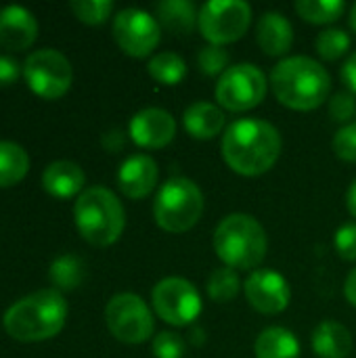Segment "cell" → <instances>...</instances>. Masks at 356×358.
Returning <instances> with one entry per match:
<instances>
[{
	"instance_id": "obj_1",
	"label": "cell",
	"mask_w": 356,
	"mask_h": 358,
	"mask_svg": "<svg viewBox=\"0 0 356 358\" xmlns=\"http://www.w3.org/2000/svg\"><path fill=\"white\" fill-rule=\"evenodd\" d=\"M281 134L264 120H235L222 134V157L227 166L241 176H260L269 172L281 155Z\"/></svg>"
},
{
	"instance_id": "obj_2",
	"label": "cell",
	"mask_w": 356,
	"mask_h": 358,
	"mask_svg": "<svg viewBox=\"0 0 356 358\" xmlns=\"http://www.w3.org/2000/svg\"><path fill=\"white\" fill-rule=\"evenodd\" d=\"M271 88L281 105L294 111H313L327 101L332 78L319 61L298 55L273 67Z\"/></svg>"
},
{
	"instance_id": "obj_3",
	"label": "cell",
	"mask_w": 356,
	"mask_h": 358,
	"mask_svg": "<svg viewBox=\"0 0 356 358\" xmlns=\"http://www.w3.org/2000/svg\"><path fill=\"white\" fill-rule=\"evenodd\" d=\"M67 319V302L57 289H40L17 300L2 319L4 331L17 342L55 338Z\"/></svg>"
},
{
	"instance_id": "obj_4",
	"label": "cell",
	"mask_w": 356,
	"mask_h": 358,
	"mask_svg": "<svg viewBox=\"0 0 356 358\" xmlns=\"http://www.w3.org/2000/svg\"><path fill=\"white\" fill-rule=\"evenodd\" d=\"M214 250L225 266L235 271L258 268L269 250L262 224L250 214H229L214 231Z\"/></svg>"
},
{
	"instance_id": "obj_5",
	"label": "cell",
	"mask_w": 356,
	"mask_h": 358,
	"mask_svg": "<svg viewBox=\"0 0 356 358\" xmlns=\"http://www.w3.org/2000/svg\"><path fill=\"white\" fill-rule=\"evenodd\" d=\"M73 218L80 235L94 248H107L115 243L126 227L124 206L105 187H90L78 195L73 206Z\"/></svg>"
},
{
	"instance_id": "obj_6",
	"label": "cell",
	"mask_w": 356,
	"mask_h": 358,
	"mask_svg": "<svg viewBox=\"0 0 356 358\" xmlns=\"http://www.w3.org/2000/svg\"><path fill=\"white\" fill-rule=\"evenodd\" d=\"M204 214V193L201 189L185 176L166 180L157 191L153 203V216L159 229L168 233H187L191 231Z\"/></svg>"
},
{
	"instance_id": "obj_7",
	"label": "cell",
	"mask_w": 356,
	"mask_h": 358,
	"mask_svg": "<svg viewBox=\"0 0 356 358\" xmlns=\"http://www.w3.org/2000/svg\"><path fill=\"white\" fill-rule=\"evenodd\" d=\"M252 25V6L243 0H210L199 8L197 27L201 36L214 44L225 46L241 40Z\"/></svg>"
},
{
	"instance_id": "obj_8",
	"label": "cell",
	"mask_w": 356,
	"mask_h": 358,
	"mask_svg": "<svg viewBox=\"0 0 356 358\" xmlns=\"http://www.w3.org/2000/svg\"><path fill=\"white\" fill-rule=\"evenodd\" d=\"M269 92V80L264 71L252 63H237L229 67L214 90L218 107L241 113L258 107Z\"/></svg>"
},
{
	"instance_id": "obj_9",
	"label": "cell",
	"mask_w": 356,
	"mask_h": 358,
	"mask_svg": "<svg viewBox=\"0 0 356 358\" xmlns=\"http://www.w3.org/2000/svg\"><path fill=\"white\" fill-rule=\"evenodd\" d=\"M155 315L174 327H187L201 315V296L197 287L183 277H166L151 289Z\"/></svg>"
},
{
	"instance_id": "obj_10",
	"label": "cell",
	"mask_w": 356,
	"mask_h": 358,
	"mask_svg": "<svg viewBox=\"0 0 356 358\" xmlns=\"http://www.w3.org/2000/svg\"><path fill=\"white\" fill-rule=\"evenodd\" d=\"M105 321L111 336L124 344H143L153 336L155 323L147 302L136 294H118L107 302Z\"/></svg>"
},
{
	"instance_id": "obj_11",
	"label": "cell",
	"mask_w": 356,
	"mask_h": 358,
	"mask_svg": "<svg viewBox=\"0 0 356 358\" xmlns=\"http://www.w3.org/2000/svg\"><path fill=\"white\" fill-rule=\"evenodd\" d=\"M23 76L27 86L42 99H61L73 80L71 63L55 48L34 50L23 63Z\"/></svg>"
},
{
	"instance_id": "obj_12",
	"label": "cell",
	"mask_w": 356,
	"mask_h": 358,
	"mask_svg": "<svg viewBox=\"0 0 356 358\" xmlns=\"http://www.w3.org/2000/svg\"><path fill=\"white\" fill-rule=\"evenodd\" d=\"M113 38L128 57L145 59L157 48L162 40V25L157 17L147 10L124 8L113 19Z\"/></svg>"
},
{
	"instance_id": "obj_13",
	"label": "cell",
	"mask_w": 356,
	"mask_h": 358,
	"mask_svg": "<svg viewBox=\"0 0 356 358\" xmlns=\"http://www.w3.org/2000/svg\"><path fill=\"white\" fill-rule=\"evenodd\" d=\"M248 304L260 315H279L290 306L292 289L287 279L271 268L250 273L243 283Z\"/></svg>"
},
{
	"instance_id": "obj_14",
	"label": "cell",
	"mask_w": 356,
	"mask_h": 358,
	"mask_svg": "<svg viewBox=\"0 0 356 358\" xmlns=\"http://www.w3.org/2000/svg\"><path fill=\"white\" fill-rule=\"evenodd\" d=\"M128 134L143 149H164L176 136V122L166 109L147 107L132 115Z\"/></svg>"
},
{
	"instance_id": "obj_15",
	"label": "cell",
	"mask_w": 356,
	"mask_h": 358,
	"mask_svg": "<svg viewBox=\"0 0 356 358\" xmlns=\"http://www.w3.org/2000/svg\"><path fill=\"white\" fill-rule=\"evenodd\" d=\"M159 170L151 155H130L118 170V187L128 199H145L157 187Z\"/></svg>"
},
{
	"instance_id": "obj_16",
	"label": "cell",
	"mask_w": 356,
	"mask_h": 358,
	"mask_svg": "<svg viewBox=\"0 0 356 358\" xmlns=\"http://www.w3.org/2000/svg\"><path fill=\"white\" fill-rule=\"evenodd\" d=\"M38 36L36 17L17 4L0 8V46L6 50H23L34 44Z\"/></svg>"
},
{
	"instance_id": "obj_17",
	"label": "cell",
	"mask_w": 356,
	"mask_h": 358,
	"mask_svg": "<svg viewBox=\"0 0 356 358\" xmlns=\"http://www.w3.org/2000/svg\"><path fill=\"white\" fill-rule=\"evenodd\" d=\"M256 40L264 55L281 57L294 44V27L285 15L277 10H266L256 23Z\"/></svg>"
},
{
	"instance_id": "obj_18",
	"label": "cell",
	"mask_w": 356,
	"mask_h": 358,
	"mask_svg": "<svg viewBox=\"0 0 356 358\" xmlns=\"http://www.w3.org/2000/svg\"><path fill=\"white\" fill-rule=\"evenodd\" d=\"M183 126L187 134H191L197 141H210L216 138L225 128V113L218 105L208 101H195L191 103L183 113Z\"/></svg>"
},
{
	"instance_id": "obj_19",
	"label": "cell",
	"mask_w": 356,
	"mask_h": 358,
	"mask_svg": "<svg viewBox=\"0 0 356 358\" xmlns=\"http://www.w3.org/2000/svg\"><path fill=\"white\" fill-rule=\"evenodd\" d=\"M84 182H86V176H84L82 168L67 159L52 162L42 172L44 191L57 199H69V197L78 195L84 189Z\"/></svg>"
},
{
	"instance_id": "obj_20",
	"label": "cell",
	"mask_w": 356,
	"mask_h": 358,
	"mask_svg": "<svg viewBox=\"0 0 356 358\" xmlns=\"http://www.w3.org/2000/svg\"><path fill=\"white\" fill-rule=\"evenodd\" d=\"M311 344L319 358H346L353 352V334L338 321H323L315 327Z\"/></svg>"
},
{
	"instance_id": "obj_21",
	"label": "cell",
	"mask_w": 356,
	"mask_h": 358,
	"mask_svg": "<svg viewBox=\"0 0 356 358\" xmlns=\"http://www.w3.org/2000/svg\"><path fill=\"white\" fill-rule=\"evenodd\" d=\"M159 25L176 36H189L197 27V8L189 0H162L155 6Z\"/></svg>"
},
{
	"instance_id": "obj_22",
	"label": "cell",
	"mask_w": 356,
	"mask_h": 358,
	"mask_svg": "<svg viewBox=\"0 0 356 358\" xmlns=\"http://www.w3.org/2000/svg\"><path fill=\"white\" fill-rule=\"evenodd\" d=\"M256 358H300V342L285 327H266L254 342Z\"/></svg>"
},
{
	"instance_id": "obj_23",
	"label": "cell",
	"mask_w": 356,
	"mask_h": 358,
	"mask_svg": "<svg viewBox=\"0 0 356 358\" xmlns=\"http://www.w3.org/2000/svg\"><path fill=\"white\" fill-rule=\"evenodd\" d=\"M29 157L23 147L10 141H0V187H13L25 178Z\"/></svg>"
},
{
	"instance_id": "obj_24",
	"label": "cell",
	"mask_w": 356,
	"mask_h": 358,
	"mask_svg": "<svg viewBox=\"0 0 356 358\" xmlns=\"http://www.w3.org/2000/svg\"><path fill=\"white\" fill-rule=\"evenodd\" d=\"M147 71L155 82H159L164 86H176L185 80L187 65L180 55L166 50V52L153 55V59L147 65Z\"/></svg>"
},
{
	"instance_id": "obj_25",
	"label": "cell",
	"mask_w": 356,
	"mask_h": 358,
	"mask_svg": "<svg viewBox=\"0 0 356 358\" xmlns=\"http://www.w3.org/2000/svg\"><path fill=\"white\" fill-rule=\"evenodd\" d=\"M346 10L344 0H298L296 13L315 25H327L338 21Z\"/></svg>"
},
{
	"instance_id": "obj_26",
	"label": "cell",
	"mask_w": 356,
	"mask_h": 358,
	"mask_svg": "<svg viewBox=\"0 0 356 358\" xmlns=\"http://www.w3.org/2000/svg\"><path fill=\"white\" fill-rule=\"evenodd\" d=\"M241 279H239V273L235 268H229V266H222V268H216L210 279H208V296L212 302H218V304H227V302H233L239 292H241Z\"/></svg>"
},
{
	"instance_id": "obj_27",
	"label": "cell",
	"mask_w": 356,
	"mask_h": 358,
	"mask_svg": "<svg viewBox=\"0 0 356 358\" xmlns=\"http://www.w3.org/2000/svg\"><path fill=\"white\" fill-rule=\"evenodd\" d=\"M50 281L57 289H63V292H69V289H76L82 279H84V264L80 258L71 256V254H65V256H59L52 264H50Z\"/></svg>"
},
{
	"instance_id": "obj_28",
	"label": "cell",
	"mask_w": 356,
	"mask_h": 358,
	"mask_svg": "<svg viewBox=\"0 0 356 358\" xmlns=\"http://www.w3.org/2000/svg\"><path fill=\"white\" fill-rule=\"evenodd\" d=\"M315 46H317V52H319L321 59H325V61H338L350 48V36L344 29L332 27V29H325V31H321L317 36Z\"/></svg>"
},
{
	"instance_id": "obj_29",
	"label": "cell",
	"mask_w": 356,
	"mask_h": 358,
	"mask_svg": "<svg viewBox=\"0 0 356 358\" xmlns=\"http://www.w3.org/2000/svg\"><path fill=\"white\" fill-rule=\"evenodd\" d=\"M71 10L73 15L88 25H99L105 23L107 17L113 10V2L111 0H71Z\"/></svg>"
},
{
	"instance_id": "obj_30",
	"label": "cell",
	"mask_w": 356,
	"mask_h": 358,
	"mask_svg": "<svg viewBox=\"0 0 356 358\" xmlns=\"http://www.w3.org/2000/svg\"><path fill=\"white\" fill-rule=\"evenodd\" d=\"M229 52L222 48V46H204L199 52H197V67L201 73L214 78V76H222L227 69H229Z\"/></svg>"
},
{
	"instance_id": "obj_31",
	"label": "cell",
	"mask_w": 356,
	"mask_h": 358,
	"mask_svg": "<svg viewBox=\"0 0 356 358\" xmlns=\"http://www.w3.org/2000/svg\"><path fill=\"white\" fill-rule=\"evenodd\" d=\"M151 352L155 358H183L187 352V344L180 334L162 331L153 338Z\"/></svg>"
},
{
	"instance_id": "obj_32",
	"label": "cell",
	"mask_w": 356,
	"mask_h": 358,
	"mask_svg": "<svg viewBox=\"0 0 356 358\" xmlns=\"http://www.w3.org/2000/svg\"><path fill=\"white\" fill-rule=\"evenodd\" d=\"M334 153L344 159V162H356V122L355 124H346L344 128H340L334 136Z\"/></svg>"
},
{
	"instance_id": "obj_33",
	"label": "cell",
	"mask_w": 356,
	"mask_h": 358,
	"mask_svg": "<svg viewBox=\"0 0 356 358\" xmlns=\"http://www.w3.org/2000/svg\"><path fill=\"white\" fill-rule=\"evenodd\" d=\"M334 248L342 260L355 262L356 260V222L342 224L334 235Z\"/></svg>"
},
{
	"instance_id": "obj_34",
	"label": "cell",
	"mask_w": 356,
	"mask_h": 358,
	"mask_svg": "<svg viewBox=\"0 0 356 358\" xmlns=\"http://www.w3.org/2000/svg\"><path fill=\"white\" fill-rule=\"evenodd\" d=\"M356 113V99L353 92H336L329 99V115L334 122H348Z\"/></svg>"
},
{
	"instance_id": "obj_35",
	"label": "cell",
	"mask_w": 356,
	"mask_h": 358,
	"mask_svg": "<svg viewBox=\"0 0 356 358\" xmlns=\"http://www.w3.org/2000/svg\"><path fill=\"white\" fill-rule=\"evenodd\" d=\"M21 73V65L10 55H0V86H10L17 82Z\"/></svg>"
},
{
	"instance_id": "obj_36",
	"label": "cell",
	"mask_w": 356,
	"mask_h": 358,
	"mask_svg": "<svg viewBox=\"0 0 356 358\" xmlns=\"http://www.w3.org/2000/svg\"><path fill=\"white\" fill-rule=\"evenodd\" d=\"M340 76H342V82L346 84V88H348L353 94H356V52H353V55L346 59V63L342 65Z\"/></svg>"
},
{
	"instance_id": "obj_37",
	"label": "cell",
	"mask_w": 356,
	"mask_h": 358,
	"mask_svg": "<svg viewBox=\"0 0 356 358\" xmlns=\"http://www.w3.org/2000/svg\"><path fill=\"white\" fill-rule=\"evenodd\" d=\"M124 143H126V138H124V132H122V130H111V132H107V134L103 136V145H105V149H107L109 153L120 151V149L124 147Z\"/></svg>"
},
{
	"instance_id": "obj_38",
	"label": "cell",
	"mask_w": 356,
	"mask_h": 358,
	"mask_svg": "<svg viewBox=\"0 0 356 358\" xmlns=\"http://www.w3.org/2000/svg\"><path fill=\"white\" fill-rule=\"evenodd\" d=\"M344 296H346V300L356 308V268L350 271V275H348V279L344 283Z\"/></svg>"
},
{
	"instance_id": "obj_39",
	"label": "cell",
	"mask_w": 356,
	"mask_h": 358,
	"mask_svg": "<svg viewBox=\"0 0 356 358\" xmlns=\"http://www.w3.org/2000/svg\"><path fill=\"white\" fill-rule=\"evenodd\" d=\"M346 206H348L350 216H355L356 218V180L350 185V189H348V193H346Z\"/></svg>"
},
{
	"instance_id": "obj_40",
	"label": "cell",
	"mask_w": 356,
	"mask_h": 358,
	"mask_svg": "<svg viewBox=\"0 0 356 358\" xmlns=\"http://www.w3.org/2000/svg\"><path fill=\"white\" fill-rule=\"evenodd\" d=\"M191 336H193V342H195L197 346L206 340V334H204L201 329H193V331H191Z\"/></svg>"
},
{
	"instance_id": "obj_41",
	"label": "cell",
	"mask_w": 356,
	"mask_h": 358,
	"mask_svg": "<svg viewBox=\"0 0 356 358\" xmlns=\"http://www.w3.org/2000/svg\"><path fill=\"white\" fill-rule=\"evenodd\" d=\"M348 21H350V27L355 29L356 34V4L353 6V10H350V19H348Z\"/></svg>"
}]
</instances>
